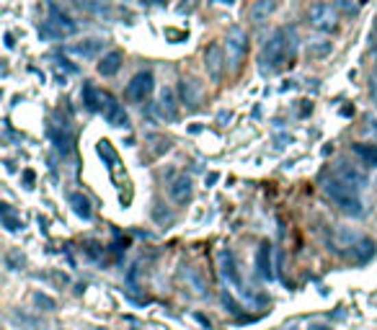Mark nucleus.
Here are the masks:
<instances>
[{
  "instance_id": "obj_17",
  "label": "nucleus",
  "mask_w": 377,
  "mask_h": 330,
  "mask_svg": "<svg viewBox=\"0 0 377 330\" xmlns=\"http://www.w3.org/2000/svg\"><path fill=\"white\" fill-rule=\"evenodd\" d=\"M375 255V242L367 240V238H359V240L352 245V258H354L356 264H365Z\"/></svg>"
},
{
  "instance_id": "obj_24",
  "label": "nucleus",
  "mask_w": 377,
  "mask_h": 330,
  "mask_svg": "<svg viewBox=\"0 0 377 330\" xmlns=\"http://www.w3.org/2000/svg\"><path fill=\"white\" fill-rule=\"evenodd\" d=\"M5 264H8V268H21L23 266V255H19V253H8V258H5Z\"/></svg>"
},
{
  "instance_id": "obj_25",
  "label": "nucleus",
  "mask_w": 377,
  "mask_h": 330,
  "mask_svg": "<svg viewBox=\"0 0 377 330\" xmlns=\"http://www.w3.org/2000/svg\"><path fill=\"white\" fill-rule=\"evenodd\" d=\"M34 302H36V305H45L47 309H55V302H52L49 297H45V294H39V292L34 294Z\"/></svg>"
},
{
  "instance_id": "obj_8",
  "label": "nucleus",
  "mask_w": 377,
  "mask_h": 330,
  "mask_svg": "<svg viewBox=\"0 0 377 330\" xmlns=\"http://www.w3.org/2000/svg\"><path fill=\"white\" fill-rule=\"evenodd\" d=\"M225 65H228V55H225V49L217 42L204 49V70H207V75L212 80H220Z\"/></svg>"
},
{
  "instance_id": "obj_31",
  "label": "nucleus",
  "mask_w": 377,
  "mask_h": 330,
  "mask_svg": "<svg viewBox=\"0 0 377 330\" xmlns=\"http://www.w3.org/2000/svg\"><path fill=\"white\" fill-rule=\"evenodd\" d=\"M375 42H377V21H375Z\"/></svg>"
},
{
  "instance_id": "obj_30",
  "label": "nucleus",
  "mask_w": 377,
  "mask_h": 330,
  "mask_svg": "<svg viewBox=\"0 0 377 330\" xmlns=\"http://www.w3.org/2000/svg\"><path fill=\"white\" fill-rule=\"evenodd\" d=\"M145 3H153V5H160V3H166V0H145Z\"/></svg>"
},
{
  "instance_id": "obj_16",
  "label": "nucleus",
  "mask_w": 377,
  "mask_h": 330,
  "mask_svg": "<svg viewBox=\"0 0 377 330\" xmlns=\"http://www.w3.org/2000/svg\"><path fill=\"white\" fill-rule=\"evenodd\" d=\"M220 268H222V276L230 281L233 286H241V276H238V268H235V258L230 251H222L220 253Z\"/></svg>"
},
{
  "instance_id": "obj_11",
  "label": "nucleus",
  "mask_w": 377,
  "mask_h": 330,
  "mask_svg": "<svg viewBox=\"0 0 377 330\" xmlns=\"http://www.w3.org/2000/svg\"><path fill=\"white\" fill-rule=\"evenodd\" d=\"M101 47H104V42H101V39H83V42H70L65 49L70 52V55L83 57V60H90V57L99 55Z\"/></svg>"
},
{
  "instance_id": "obj_21",
  "label": "nucleus",
  "mask_w": 377,
  "mask_h": 330,
  "mask_svg": "<svg viewBox=\"0 0 377 330\" xmlns=\"http://www.w3.org/2000/svg\"><path fill=\"white\" fill-rule=\"evenodd\" d=\"M178 96H181V103L194 109L197 106V88L191 80H178Z\"/></svg>"
},
{
  "instance_id": "obj_23",
  "label": "nucleus",
  "mask_w": 377,
  "mask_h": 330,
  "mask_svg": "<svg viewBox=\"0 0 377 330\" xmlns=\"http://www.w3.org/2000/svg\"><path fill=\"white\" fill-rule=\"evenodd\" d=\"M222 305L228 307V312H233V315H241V305H238V302H235V299L230 297L228 292H222Z\"/></svg>"
},
{
  "instance_id": "obj_9",
  "label": "nucleus",
  "mask_w": 377,
  "mask_h": 330,
  "mask_svg": "<svg viewBox=\"0 0 377 330\" xmlns=\"http://www.w3.org/2000/svg\"><path fill=\"white\" fill-rule=\"evenodd\" d=\"M336 178L344 181V183H349V186H354V188L367 186V173L365 170H359V168H354V165L339 163L336 165Z\"/></svg>"
},
{
  "instance_id": "obj_26",
  "label": "nucleus",
  "mask_w": 377,
  "mask_h": 330,
  "mask_svg": "<svg viewBox=\"0 0 377 330\" xmlns=\"http://www.w3.org/2000/svg\"><path fill=\"white\" fill-rule=\"evenodd\" d=\"M339 5H341L346 13H356V3H352V0H339Z\"/></svg>"
},
{
  "instance_id": "obj_12",
  "label": "nucleus",
  "mask_w": 377,
  "mask_h": 330,
  "mask_svg": "<svg viewBox=\"0 0 377 330\" xmlns=\"http://www.w3.org/2000/svg\"><path fill=\"white\" fill-rule=\"evenodd\" d=\"M168 196H171V201H176V204H186L188 199H191V178L188 176L173 178L171 186H168Z\"/></svg>"
},
{
  "instance_id": "obj_1",
  "label": "nucleus",
  "mask_w": 377,
  "mask_h": 330,
  "mask_svg": "<svg viewBox=\"0 0 377 330\" xmlns=\"http://www.w3.org/2000/svg\"><path fill=\"white\" fill-rule=\"evenodd\" d=\"M295 42H297L295 29H287V26H282V29L271 34L264 49H261V55H258L261 73H279L282 67L287 65L289 60L295 57Z\"/></svg>"
},
{
  "instance_id": "obj_4",
  "label": "nucleus",
  "mask_w": 377,
  "mask_h": 330,
  "mask_svg": "<svg viewBox=\"0 0 377 330\" xmlns=\"http://www.w3.org/2000/svg\"><path fill=\"white\" fill-rule=\"evenodd\" d=\"M308 23L323 34L336 31L339 29V11H336V5L326 3V0L313 3L311 8H308Z\"/></svg>"
},
{
  "instance_id": "obj_28",
  "label": "nucleus",
  "mask_w": 377,
  "mask_h": 330,
  "mask_svg": "<svg viewBox=\"0 0 377 330\" xmlns=\"http://www.w3.org/2000/svg\"><path fill=\"white\" fill-rule=\"evenodd\" d=\"M199 0H184V11H188V8H194Z\"/></svg>"
},
{
  "instance_id": "obj_29",
  "label": "nucleus",
  "mask_w": 377,
  "mask_h": 330,
  "mask_svg": "<svg viewBox=\"0 0 377 330\" xmlns=\"http://www.w3.org/2000/svg\"><path fill=\"white\" fill-rule=\"evenodd\" d=\"M197 320H199V322H202V325H207V328H210V320H207V318H204V315H197Z\"/></svg>"
},
{
  "instance_id": "obj_19",
  "label": "nucleus",
  "mask_w": 377,
  "mask_h": 330,
  "mask_svg": "<svg viewBox=\"0 0 377 330\" xmlns=\"http://www.w3.org/2000/svg\"><path fill=\"white\" fill-rule=\"evenodd\" d=\"M352 153L362 160L365 165H369V168H377V144H352Z\"/></svg>"
},
{
  "instance_id": "obj_3",
  "label": "nucleus",
  "mask_w": 377,
  "mask_h": 330,
  "mask_svg": "<svg viewBox=\"0 0 377 330\" xmlns=\"http://www.w3.org/2000/svg\"><path fill=\"white\" fill-rule=\"evenodd\" d=\"M75 31H78V23L65 11H60L55 3H49V18L39 26V36L42 39H62V36H70Z\"/></svg>"
},
{
  "instance_id": "obj_6",
  "label": "nucleus",
  "mask_w": 377,
  "mask_h": 330,
  "mask_svg": "<svg viewBox=\"0 0 377 330\" xmlns=\"http://www.w3.org/2000/svg\"><path fill=\"white\" fill-rule=\"evenodd\" d=\"M153 88H156V77H153V73H150V70H140V73L127 83L124 96H127V101H132V103H143V101L153 93Z\"/></svg>"
},
{
  "instance_id": "obj_20",
  "label": "nucleus",
  "mask_w": 377,
  "mask_h": 330,
  "mask_svg": "<svg viewBox=\"0 0 377 330\" xmlns=\"http://www.w3.org/2000/svg\"><path fill=\"white\" fill-rule=\"evenodd\" d=\"M101 96H104V90H96L93 83H83V103H86L88 111L101 109Z\"/></svg>"
},
{
  "instance_id": "obj_14",
  "label": "nucleus",
  "mask_w": 377,
  "mask_h": 330,
  "mask_svg": "<svg viewBox=\"0 0 377 330\" xmlns=\"http://www.w3.org/2000/svg\"><path fill=\"white\" fill-rule=\"evenodd\" d=\"M274 11H277V0H254L248 16H251V21L254 23H264L271 18V13Z\"/></svg>"
},
{
  "instance_id": "obj_10",
  "label": "nucleus",
  "mask_w": 377,
  "mask_h": 330,
  "mask_svg": "<svg viewBox=\"0 0 377 330\" xmlns=\"http://www.w3.org/2000/svg\"><path fill=\"white\" fill-rule=\"evenodd\" d=\"M256 268H258V276L271 281L274 279V264H271V245L269 242H261L258 251H256Z\"/></svg>"
},
{
  "instance_id": "obj_18",
  "label": "nucleus",
  "mask_w": 377,
  "mask_h": 330,
  "mask_svg": "<svg viewBox=\"0 0 377 330\" xmlns=\"http://www.w3.org/2000/svg\"><path fill=\"white\" fill-rule=\"evenodd\" d=\"M67 199H70V207H73V212L78 214L80 220H90V214H93V210H90V201L83 196L80 191H73Z\"/></svg>"
},
{
  "instance_id": "obj_2",
  "label": "nucleus",
  "mask_w": 377,
  "mask_h": 330,
  "mask_svg": "<svg viewBox=\"0 0 377 330\" xmlns=\"http://www.w3.org/2000/svg\"><path fill=\"white\" fill-rule=\"evenodd\" d=\"M326 196L331 199L333 204L339 207V210L349 214V217H362L365 214V204H362V199H359V188L349 186L344 181H339V178L333 176L331 181H326Z\"/></svg>"
},
{
  "instance_id": "obj_7",
  "label": "nucleus",
  "mask_w": 377,
  "mask_h": 330,
  "mask_svg": "<svg viewBox=\"0 0 377 330\" xmlns=\"http://www.w3.org/2000/svg\"><path fill=\"white\" fill-rule=\"evenodd\" d=\"M101 111H104V116H106V121H109L111 127H117V129H127V127H130L127 111H124V106L114 99L111 93H104V96H101Z\"/></svg>"
},
{
  "instance_id": "obj_15",
  "label": "nucleus",
  "mask_w": 377,
  "mask_h": 330,
  "mask_svg": "<svg viewBox=\"0 0 377 330\" xmlns=\"http://www.w3.org/2000/svg\"><path fill=\"white\" fill-rule=\"evenodd\" d=\"M158 114H160V119L166 121H173L176 119V96H173V90L166 88L163 93H160V99H158Z\"/></svg>"
},
{
  "instance_id": "obj_27",
  "label": "nucleus",
  "mask_w": 377,
  "mask_h": 330,
  "mask_svg": "<svg viewBox=\"0 0 377 330\" xmlns=\"http://www.w3.org/2000/svg\"><path fill=\"white\" fill-rule=\"evenodd\" d=\"M369 99H372V103L377 106V80H372V83H369Z\"/></svg>"
},
{
  "instance_id": "obj_5",
  "label": "nucleus",
  "mask_w": 377,
  "mask_h": 330,
  "mask_svg": "<svg viewBox=\"0 0 377 330\" xmlns=\"http://www.w3.org/2000/svg\"><path fill=\"white\" fill-rule=\"evenodd\" d=\"M245 52H248V34L241 29V26H230L228 29V36H225V55H228V62H230V70H241L245 60Z\"/></svg>"
},
{
  "instance_id": "obj_22",
  "label": "nucleus",
  "mask_w": 377,
  "mask_h": 330,
  "mask_svg": "<svg viewBox=\"0 0 377 330\" xmlns=\"http://www.w3.org/2000/svg\"><path fill=\"white\" fill-rule=\"evenodd\" d=\"M3 225H5V230H8V232H19V230H21V220H16V217H13V212H11V207H8V204L3 207Z\"/></svg>"
},
{
  "instance_id": "obj_13",
  "label": "nucleus",
  "mask_w": 377,
  "mask_h": 330,
  "mask_svg": "<svg viewBox=\"0 0 377 330\" xmlns=\"http://www.w3.org/2000/svg\"><path fill=\"white\" fill-rule=\"evenodd\" d=\"M122 60L124 55L119 52V49H111V52H106V55L101 57V62L96 67H99V75L104 77H111L119 73V67H122Z\"/></svg>"
}]
</instances>
